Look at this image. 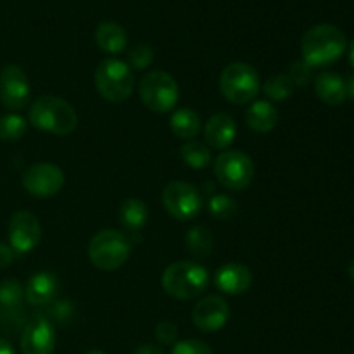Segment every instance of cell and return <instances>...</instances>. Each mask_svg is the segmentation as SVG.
Segmentation results:
<instances>
[{
	"label": "cell",
	"instance_id": "9c48e42d",
	"mask_svg": "<svg viewBox=\"0 0 354 354\" xmlns=\"http://www.w3.org/2000/svg\"><path fill=\"white\" fill-rule=\"evenodd\" d=\"M162 206L175 220L189 221L201 214L204 199L196 185L187 182H171L162 190Z\"/></svg>",
	"mask_w": 354,
	"mask_h": 354
},
{
	"label": "cell",
	"instance_id": "603a6c76",
	"mask_svg": "<svg viewBox=\"0 0 354 354\" xmlns=\"http://www.w3.org/2000/svg\"><path fill=\"white\" fill-rule=\"evenodd\" d=\"M180 156H182L183 162L189 168L194 169H204L211 165L213 156H211V149L206 144L197 140H189L180 147Z\"/></svg>",
	"mask_w": 354,
	"mask_h": 354
},
{
	"label": "cell",
	"instance_id": "83f0119b",
	"mask_svg": "<svg viewBox=\"0 0 354 354\" xmlns=\"http://www.w3.org/2000/svg\"><path fill=\"white\" fill-rule=\"evenodd\" d=\"M24 299L23 283L14 279H7L0 282V306L7 310H16Z\"/></svg>",
	"mask_w": 354,
	"mask_h": 354
},
{
	"label": "cell",
	"instance_id": "ac0fdd59",
	"mask_svg": "<svg viewBox=\"0 0 354 354\" xmlns=\"http://www.w3.org/2000/svg\"><path fill=\"white\" fill-rule=\"evenodd\" d=\"M315 92L318 99L328 106H339L346 100V82L337 73L324 71L315 78Z\"/></svg>",
	"mask_w": 354,
	"mask_h": 354
},
{
	"label": "cell",
	"instance_id": "d590c367",
	"mask_svg": "<svg viewBox=\"0 0 354 354\" xmlns=\"http://www.w3.org/2000/svg\"><path fill=\"white\" fill-rule=\"evenodd\" d=\"M0 354H16V353H14L12 346H10L9 342L0 339Z\"/></svg>",
	"mask_w": 354,
	"mask_h": 354
},
{
	"label": "cell",
	"instance_id": "30bf717a",
	"mask_svg": "<svg viewBox=\"0 0 354 354\" xmlns=\"http://www.w3.org/2000/svg\"><path fill=\"white\" fill-rule=\"evenodd\" d=\"M64 173L52 162H37L23 173V187L28 194L40 199L54 197L64 187Z\"/></svg>",
	"mask_w": 354,
	"mask_h": 354
},
{
	"label": "cell",
	"instance_id": "74e56055",
	"mask_svg": "<svg viewBox=\"0 0 354 354\" xmlns=\"http://www.w3.org/2000/svg\"><path fill=\"white\" fill-rule=\"evenodd\" d=\"M349 61H351V66L354 68V40L349 44Z\"/></svg>",
	"mask_w": 354,
	"mask_h": 354
},
{
	"label": "cell",
	"instance_id": "4fadbf2b",
	"mask_svg": "<svg viewBox=\"0 0 354 354\" xmlns=\"http://www.w3.org/2000/svg\"><path fill=\"white\" fill-rule=\"evenodd\" d=\"M230 318V306L220 296H206L194 306L192 320L201 332L213 334L221 330Z\"/></svg>",
	"mask_w": 354,
	"mask_h": 354
},
{
	"label": "cell",
	"instance_id": "f1b7e54d",
	"mask_svg": "<svg viewBox=\"0 0 354 354\" xmlns=\"http://www.w3.org/2000/svg\"><path fill=\"white\" fill-rule=\"evenodd\" d=\"M154 61V50L147 44H137L128 52V62L131 69H145Z\"/></svg>",
	"mask_w": 354,
	"mask_h": 354
},
{
	"label": "cell",
	"instance_id": "f546056e",
	"mask_svg": "<svg viewBox=\"0 0 354 354\" xmlns=\"http://www.w3.org/2000/svg\"><path fill=\"white\" fill-rule=\"evenodd\" d=\"M75 315V304L71 301H52L48 304L47 318L55 324H68Z\"/></svg>",
	"mask_w": 354,
	"mask_h": 354
},
{
	"label": "cell",
	"instance_id": "2e32d148",
	"mask_svg": "<svg viewBox=\"0 0 354 354\" xmlns=\"http://www.w3.org/2000/svg\"><path fill=\"white\" fill-rule=\"evenodd\" d=\"M235 137H237V123L227 113H218L211 116L204 127V138L207 142V147L227 151L234 144Z\"/></svg>",
	"mask_w": 354,
	"mask_h": 354
},
{
	"label": "cell",
	"instance_id": "4316f807",
	"mask_svg": "<svg viewBox=\"0 0 354 354\" xmlns=\"http://www.w3.org/2000/svg\"><path fill=\"white\" fill-rule=\"evenodd\" d=\"M207 209H209L211 216L216 218V220L228 221L237 214L239 204L237 201L232 199L230 196H225V194H214V196H211L209 203H207Z\"/></svg>",
	"mask_w": 354,
	"mask_h": 354
},
{
	"label": "cell",
	"instance_id": "5bb4252c",
	"mask_svg": "<svg viewBox=\"0 0 354 354\" xmlns=\"http://www.w3.org/2000/svg\"><path fill=\"white\" fill-rule=\"evenodd\" d=\"M54 349L55 332L52 322L44 315L35 317L21 335V351L23 354H54Z\"/></svg>",
	"mask_w": 354,
	"mask_h": 354
},
{
	"label": "cell",
	"instance_id": "3957f363",
	"mask_svg": "<svg viewBox=\"0 0 354 354\" xmlns=\"http://www.w3.org/2000/svg\"><path fill=\"white\" fill-rule=\"evenodd\" d=\"M209 283V273L201 263L178 261L169 265L161 277V286L168 296L190 301L201 296Z\"/></svg>",
	"mask_w": 354,
	"mask_h": 354
},
{
	"label": "cell",
	"instance_id": "7c38bea8",
	"mask_svg": "<svg viewBox=\"0 0 354 354\" xmlns=\"http://www.w3.org/2000/svg\"><path fill=\"white\" fill-rule=\"evenodd\" d=\"M41 241V227L30 211H17L9 221V242L12 251L19 254L33 251Z\"/></svg>",
	"mask_w": 354,
	"mask_h": 354
},
{
	"label": "cell",
	"instance_id": "277c9868",
	"mask_svg": "<svg viewBox=\"0 0 354 354\" xmlns=\"http://www.w3.org/2000/svg\"><path fill=\"white\" fill-rule=\"evenodd\" d=\"M131 254L130 239L120 230L106 228L97 232L88 244V258L95 268L114 272L128 261Z\"/></svg>",
	"mask_w": 354,
	"mask_h": 354
},
{
	"label": "cell",
	"instance_id": "8fae6325",
	"mask_svg": "<svg viewBox=\"0 0 354 354\" xmlns=\"http://www.w3.org/2000/svg\"><path fill=\"white\" fill-rule=\"evenodd\" d=\"M31 86L28 76L19 66L7 64L0 71V102L10 111H21L28 106Z\"/></svg>",
	"mask_w": 354,
	"mask_h": 354
},
{
	"label": "cell",
	"instance_id": "7a4b0ae2",
	"mask_svg": "<svg viewBox=\"0 0 354 354\" xmlns=\"http://www.w3.org/2000/svg\"><path fill=\"white\" fill-rule=\"evenodd\" d=\"M30 123L41 131H48L54 135L73 133L78 127V114L75 107L64 99L55 95H41L31 104Z\"/></svg>",
	"mask_w": 354,
	"mask_h": 354
},
{
	"label": "cell",
	"instance_id": "4dcf8cb0",
	"mask_svg": "<svg viewBox=\"0 0 354 354\" xmlns=\"http://www.w3.org/2000/svg\"><path fill=\"white\" fill-rule=\"evenodd\" d=\"M296 86H306L313 80V68L304 61H296L290 64L289 73H287Z\"/></svg>",
	"mask_w": 354,
	"mask_h": 354
},
{
	"label": "cell",
	"instance_id": "9a60e30c",
	"mask_svg": "<svg viewBox=\"0 0 354 354\" xmlns=\"http://www.w3.org/2000/svg\"><path fill=\"white\" fill-rule=\"evenodd\" d=\"M214 283L218 289L230 296L245 294L252 286L251 270L241 263H227L214 273Z\"/></svg>",
	"mask_w": 354,
	"mask_h": 354
},
{
	"label": "cell",
	"instance_id": "ba28073f",
	"mask_svg": "<svg viewBox=\"0 0 354 354\" xmlns=\"http://www.w3.org/2000/svg\"><path fill=\"white\" fill-rule=\"evenodd\" d=\"M214 176L228 190L241 192L254 180V162L242 151H223L214 159Z\"/></svg>",
	"mask_w": 354,
	"mask_h": 354
},
{
	"label": "cell",
	"instance_id": "d4e9b609",
	"mask_svg": "<svg viewBox=\"0 0 354 354\" xmlns=\"http://www.w3.org/2000/svg\"><path fill=\"white\" fill-rule=\"evenodd\" d=\"M263 90H265L266 97L270 100H273V102H282V100L289 99L292 95L294 90H296V85H294L292 80L287 75H275L266 80Z\"/></svg>",
	"mask_w": 354,
	"mask_h": 354
},
{
	"label": "cell",
	"instance_id": "cb8c5ba5",
	"mask_svg": "<svg viewBox=\"0 0 354 354\" xmlns=\"http://www.w3.org/2000/svg\"><path fill=\"white\" fill-rule=\"evenodd\" d=\"M187 249L196 258H207L213 252V235L206 227H192L185 235Z\"/></svg>",
	"mask_w": 354,
	"mask_h": 354
},
{
	"label": "cell",
	"instance_id": "e575fe53",
	"mask_svg": "<svg viewBox=\"0 0 354 354\" xmlns=\"http://www.w3.org/2000/svg\"><path fill=\"white\" fill-rule=\"evenodd\" d=\"M131 354H165V353H162L161 348H158V346L154 344H142L138 346V348Z\"/></svg>",
	"mask_w": 354,
	"mask_h": 354
},
{
	"label": "cell",
	"instance_id": "8d00e7d4",
	"mask_svg": "<svg viewBox=\"0 0 354 354\" xmlns=\"http://www.w3.org/2000/svg\"><path fill=\"white\" fill-rule=\"evenodd\" d=\"M346 93H348V97L354 99V75L349 76L348 82H346Z\"/></svg>",
	"mask_w": 354,
	"mask_h": 354
},
{
	"label": "cell",
	"instance_id": "f35d334b",
	"mask_svg": "<svg viewBox=\"0 0 354 354\" xmlns=\"http://www.w3.org/2000/svg\"><path fill=\"white\" fill-rule=\"evenodd\" d=\"M348 273H349V277H351V279L354 280V259L351 261V265H349V268H348Z\"/></svg>",
	"mask_w": 354,
	"mask_h": 354
},
{
	"label": "cell",
	"instance_id": "5b68a950",
	"mask_svg": "<svg viewBox=\"0 0 354 354\" xmlns=\"http://www.w3.org/2000/svg\"><path fill=\"white\" fill-rule=\"evenodd\" d=\"M97 92L109 102H124L135 88V76L128 62L120 59H104L95 69Z\"/></svg>",
	"mask_w": 354,
	"mask_h": 354
},
{
	"label": "cell",
	"instance_id": "d6a6232c",
	"mask_svg": "<svg viewBox=\"0 0 354 354\" xmlns=\"http://www.w3.org/2000/svg\"><path fill=\"white\" fill-rule=\"evenodd\" d=\"M156 339H158L159 344L173 346L178 339V327L171 322H161L156 327Z\"/></svg>",
	"mask_w": 354,
	"mask_h": 354
},
{
	"label": "cell",
	"instance_id": "7402d4cb",
	"mask_svg": "<svg viewBox=\"0 0 354 354\" xmlns=\"http://www.w3.org/2000/svg\"><path fill=\"white\" fill-rule=\"evenodd\" d=\"M118 216H120L121 225H123L128 232L137 234V232H140L142 228L145 227V223H147L149 209L147 206H145L144 201L131 197V199H127L121 203Z\"/></svg>",
	"mask_w": 354,
	"mask_h": 354
},
{
	"label": "cell",
	"instance_id": "ffe728a7",
	"mask_svg": "<svg viewBox=\"0 0 354 354\" xmlns=\"http://www.w3.org/2000/svg\"><path fill=\"white\" fill-rule=\"evenodd\" d=\"M95 41L100 50L107 52V54H120L127 48L128 37L123 26L113 23V21H104L97 26Z\"/></svg>",
	"mask_w": 354,
	"mask_h": 354
},
{
	"label": "cell",
	"instance_id": "ab89813d",
	"mask_svg": "<svg viewBox=\"0 0 354 354\" xmlns=\"http://www.w3.org/2000/svg\"><path fill=\"white\" fill-rule=\"evenodd\" d=\"M85 354H106V353H102V351H86Z\"/></svg>",
	"mask_w": 354,
	"mask_h": 354
},
{
	"label": "cell",
	"instance_id": "44dd1931",
	"mask_svg": "<svg viewBox=\"0 0 354 354\" xmlns=\"http://www.w3.org/2000/svg\"><path fill=\"white\" fill-rule=\"evenodd\" d=\"M169 127H171V131L176 137L189 142L199 135L203 123H201V118L196 111L190 109V107H182V109H176L171 114Z\"/></svg>",
	"mask_w": 354,
	"mask_h": 354
},
{
	"label": "cell",
	"instance_id": "484cf974",
	"mask_svg": "<svg viewBox=\"0 0 354 354\" xmlns=\"http://www.w3.org/2000/svg\"><path fill=\"white\" fill-rule=\"evenodd\" d=\"M28 130V123L21 114L9 113L0 118V140L16 142L24 137Z\"/></svg>",
	"mask_w": 354,
	"mask_h": 354
},
{
	"label": "cell",
	"instance_id": "d6986e66",
	"mask_svg": "<svg viewBox=\"0 0 354 354\" xmlns=\"http://www.w3.org/2000/svg\"><path fill=\"white\" fill-rule=\"evenodd\" d=\"M245 123L256 133H268L279 123V111L270 100H256L245 111Z\"/></svg>",
	"mask_w": 354,
	"mask_h": 354
},
{
	"label": "cell",
	"instance_id": "836d02e7",
	"mask_svg": "<svg viewBox=\"0 0 354 354\" xmlns=\"http://www.w3.org/2000/svg\"><path fill=\"white\" fill-rule=\"evenodd\" d=\"M14 261V251L10 245L0 242V270L7 268Z\"/></svg>",
	"mask_w": 354,
	"mask_h": 354
},
{
	"label": "cell",
	"instance_id": "6da1fadb",
	"mask_svg": "<svg viewBox=\"0 0 354 354\" xmlns=\"http://www.w3.org/2000/svg\"><path fill=\"white\" fill-rule=\"evenodd\" d=\"M348 40L342 30L334 24H317L304 33L301 40L303 61L311 68H324L332 64L344 54Z\"/></svg>",
	"mask_w": 354,
	"mask_h": 354
},
{
	"label": "cell",
	"instance_id": "8992f818",
	"mask_svg": "<svg viewBox=\"0 0 354 354\" xmlns=\"http://www.w3.org/2000/svg\"><path fill=\"white\" fill-rule=\"evenodd\" d=\"M261 88L259 75L248 62H232L221 71L220 90L232 104H248L256 99Z\"/></svg>",
	"mask_w": 354,
	"mask_h": 354
},
{
	"label": "cell",
	"instance_id": "52a82bcc",
	"mask_svg": "<svg viewBox=\"0 0 354 354\" xmlns=\"http://www.w3.org/2000/svg\"><path fill=\"white\" fill-rule=\"evenodd\" d=\"M138 92L145 107L154 113H169L175 109L180 95L178 83L175 82V78L169 73L159 69L147 73L142 78Z\"/></svg>",
	"mask_w": 354,
	"mask_h": 354
},
{
	"label": "cell",
	"instance_id": "e0dca14e",
	"mask_svg": "<svg viewBox=\"0 0 354 354\" xmlns=\"http://www.w3.org/2000/svg\"><path fill=\"white\" fill-rule=\"evenodd\" d=\"M59 290V280L54 273L38 272L28 280L24 287V297L33 306H45L55 301Z\"/></svg>",
	"mask_w": 354,
	"mask_h": 354
},
{
	"label": "cell",
	"instance_id": "1f68e13d",
	"mask_svg": "<svg viewBox=\"0 0 354 354\" xmlns=\"http://www.w3.org/2000/svg\"><path fill=\"white\" fill-rule=\"evenodd\" d=\"M171 354H214L213 349L203 341L197 339H187V341H178L173 344Z\"/></svg>",
	"mask_w": 354,
	"mask_h": 354
}]
</instances>
